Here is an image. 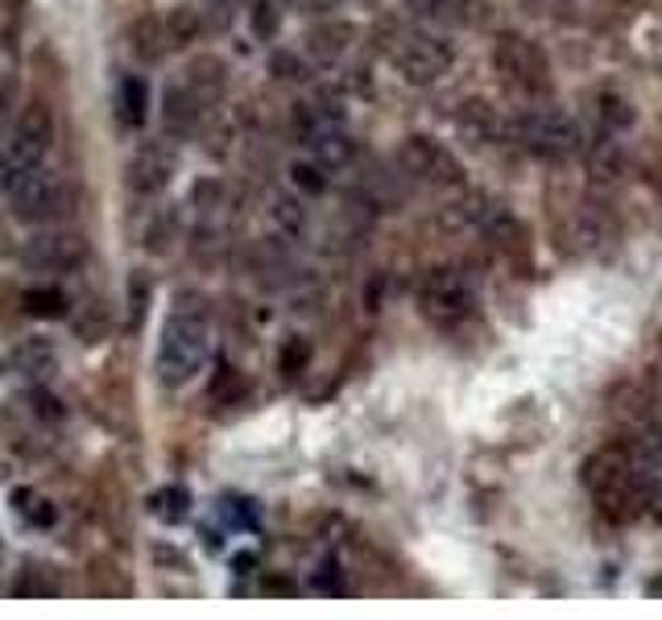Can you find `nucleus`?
I'll return each instance as SVG.
<instances>
[{
    "instance_id": "f257e3e1",
    "label": "nucleus",
    "mask_w": 662,
    "mask_h": 620,
    "mask_svg": "<svg viewBox=\"0 0 662 620\" xmlns=\"http://www.w3.org/2000/svg\"><path fill=\"white\" fill-rule=\"evenodd\" d=\"M207 348H211V331H207V314L199 310H178L162 331L158 343V381L166 389L187 385L195 372L204 369Z\"/></svg>"
},
{
    "instance_id": "f03ea898",
    "label": "nucleus",
    "mask_w": 662,
    "mask_h": 620,
    "mask_svg": "<svg viewBox=\"0 0 662 620\" xmlns=\"http://www.w3.org/2000/svg\"><path fill=\"white\" fill-rule=\"evenodd\" d=\"M580 480L588 484V493L597 496L604 509L638 505L642 500V467L630 459V451L604 447L597 455H588Z\"/></svg>"
},
{
    "instance_id": "7ed1b4c3",
    "label": "nucleus",
    "mask_w": 662,
    "mask_h": 620,
    "mask_svg": "<svg viewBox=\"0 0 662 620\" xmlns=\"http://www.w3.org/2000/svg\"><path fill=\"white\" fill-rule=\"evenodd\" d=\"M514 137L538 157H571L583 145L580 137V124L571 121L568 112L559 108H535V112H521L514 121Z\"/></svg>"
},
{
    "instance_id": "20e7f679",
    "label": "nucleus",
    "mask_w": 662,
    "mask_h": 620,
    "mask_svg": "<svg viewBox=\"0 0 662 620\" xmlns=\"http://www.w3.org/2000/svg\"><path fill=\"white\" fill-rule=\"evenodd\" d=\"M71 211H75V190H71L63 174L33 170L30 183L13 195V216L25 219V224H38V228H50Z\"/></svg>"
},
{
    "instance_id": "39448f33",
    "label": "nucleus",
    "mask_w": 662,
    "mask_h": 620,
    "mask_svg": "<svg viewBox=\"0 0 662 620\" xmlns=\"http://www.w3.org/2000/svg\"><path fill=\"white\" fill-rule=\"evenodd\" d=\"M418 307H423V314L431 323L456 327L476 310V294L473 286H468V278L456 273V269H431L418 281Z\"/></svg>"
},
{
    "instance_id": "423d86ee",
    "label": "nucleus",
    "mask_w": 662,
    "mask_h": 620,
    "mask_svg": "<svg viewBox=\"0 0 662 620\" xmlns=\"http://www.w3.org/2000/svg\"><path fill=\"white\" fill-rule=\"evenodd\" d=\"M452 59H456V50H452V42H443L439 33H411V38H402V46L394 50V62L397 71H402V79L406 83H435V79L452 66Z\"/></svg>"
},
{
    "instance_id": "0eeeda50",
    "label": "nucleus",
    "mask_w": 662,
    "mask_h": 620,
    "mask_svg": "<svg viewBox=\"0 0 662 620\" xmlns=\"http://www.w3.org/2000/svg\"><path fill=\"white\" fill-rule=\"evenodd\" d=\"M87 261V240L80 232H38L21 248V265L33 273H71Z\"/></svg>"
},
{
    "instance_id": "6e6552de",
    "label": "nucleus",
    "mask_w": 662,
    "mask_h": 620,
    "mask_svg": "<svg viewBox=\"0 0 662 620\" xmlns=\"http://www.w3.org/2000/svg\"><path fill=\"white\" fill-rule=\"evenodd\" d=\"M493 59H497V71L505 75V83H514L518 92L542 95L547 87H551L547 62H542L535 42H526V38H501Z\"/></svg>"
},
{
    "instance_id": "1a4fd4ad",
    "label": "nucleus",
    "mask_w": 662,
    "mask_h": 620,
    "mask_svg": "<svg viewBox=\"0 0 662 620\" xmlns=\"http://www.w3.org/2000/svg\"><path fill=\"white\" fill-rule=\"evenodd\" d=\"M54 137H59V121H54V108H50L46 100H33L21 108L13 124V141H9V149L17 157H25L30 166H42V157L54 149Z\"/></svg>"
},
{
    "instance_id": "9d476101",
    "label": "nucleus",
    "mask_w": 662,
    "mask_h": 620,
    "mask_svg": "<svg viewBox=\"0 0 662 620\" xmlns=\"http://www.w3.org/2000/svg\"><path fill=\"white\" fill-rule=\"evenodd\" d=\"M178 170V149L170 141H145L137 154L128 157V190L133 195H162Z\"/></svg>"
},
{
    "instance_id": "9b49d317",
    "label": "nucleus",
    "mask_w": 662,
    "mask_h": 620,
    "mask_svg": "<svg viewBox=\"0 0 662 620\" xmlns=\"http://www.w3.org/2000/svg\"><path fill=\"white\" fill-rule=\"evenodd\" d=\"M397 162H402L406 174H414V178H423L431 186H459V162L443 149L439 141L406 137L402 149H397Z\"/></svg>"
},
{
    "instance_id": "f8f14e48",
    "label": "nucleus",
    "mask_w": 662,
    "mask_h": 620,
    "mask_svg": "<svg viewBox=\"0 0 662 620\" xmlns=\"http://www.w3.org/2000/svg\"><path fill=\"white\" fill-rule=\"evenodd\" d=\"M204 104L195 100L187 83H178V87H166L162 95V124H166V133L170 137H195L199 133V124H204Z\"/></svg>"
},
{
    "instance_id": "ddd939ff",
    "label": "nucleus",
    "mask_w": 662,
    "mask_h": 620,
    "mask_svg": "<svg viewBox=\"0 0 662 620\" xmlns=\"http://www.w3.org/2000/svg\"><path fill=\"white\" fill-rule=\"evenodd\" d=\"M183 83L195 92V100H199L204 108H216L224 100V92H228V66H224L216 54H199V59H190Z\"/></svg>"
},
{
    "instance_id": "4468645a",
    "label": "nucleus",
    "mask_w": 662,
    "mask_h": 620,
    "mask_svg": "<svg viewBox=\"0 0 662 620\" xmlns=\"http://www.w3.org/2000/svg\"><path fill=\"white\" fill-rule=\"evenodd\" d=\"M331 128H344V112L328 104V100H307L294 104V137L302 145H316L319 137H328Z\"/></svg>"
},
{
    "instance_id": "2eb2a0df",
    "label": "nucleus",
    "mask_w": 662,
    "mask_h": 620,
    "mask_svg": "<svg viewBox=\"0 0 662 620\" xmlns=\"http://www.w3.org/2000/svg\"><path fill=\"white\" fill-rule=\"evenodd\" d=\"M116 121L125 128H142L149 121V83L142 75H125L116 87Z\"/></svg>"
},
{
    "instance_id": "dca6fc26",
    "label": "nucleus",
    "mask_w": 662,
    "mask_h": 620,
    "mask_svg": "<svg viewBox=\"0 0 662 620\" xmlns=\"http://www.w3.org/2000/svg\"><path fill=\"white\" fill-rule=\"evenodd\" d=\"M128 50L142 62H158L162 54L170 50V42H166V21L154 13L137 17V21L128 25Z\"/></svg>"
},
{
    "instance_id": "f3484780",
    "label": "nucleus",
    "mask_w": 662,
    "mask_h": 620,
    "mask_svg": "<svg viewBox=\"0 0 662 620\" xmlns=\"http://www.w3.org/2000/svg\"><path fill=\"white\" fill-rule=\"evenodd\" d=\"M162 21H166V42H170V50H190L207 30L204 13H199L195 4H178V9H170Z\"/></svg>"
},
{
    "instance_id": "a211bd4d",
    "label": "nucleus",
    "mask_w": 662,
    "mask_h": 620,
    "mask_svg": "<svg viewBox=\"0 0 662 620\" xmlns=\"http://www.w3.org/2000/svg\"><path fill=\"white\" fill-rule=\"evenodd\" d=\"M348 42H352V25H348V21H323V25L311 30L307 50H311V59L316 62H340Z\"/></svg>"
},
{
    "instance_id": "6ab92c4d",
    "label": "nucleus",
    "mask_w": 662,
    "mask_h": 620,
    "mask_svg": "<svg viewBox=\"0 0 662 620\" xmlns=\"http://www.w3.org/2000/svg\"><path fill=\"white\" fill-rule=\"evenodd\" d=\"M269 224H273V232H282L286 240H299L307 232V207H302L299 195H273L269 199Z\"/></svg>"
},
{
    "instance_id": "aec40b11",
    "label": "nucleus",
    "mask_w": 662,
    "mask_h": 620,
    "mask_svg": "<svg viewBox=\"0 0 662 620\" xmlns=\"http://www.w3.org/2000/svg\"><path fill=\"white\" fill-rule=\"evenodd\" d=\"M311 149H316L319 166H328V170H344V166H352V157H356V141L348 137L344 128H331L328 137H319Z\"/></svg>"
},
{
    "instance_id": "412c9836",
    "label": "nucleus",
    "mask_w": 662,
    "mask_h": 620,
    "mask_svg": "<svg viewBox=\"0 0 662 620\" xmlns=\"http://www.w3.org/2000/svg\"><path fill=\"white\" fill-rule=\"evenodd\" d=\"M459 133H464V141L468 145H480V141L497 137V121H493V112L485 108V104H464V112H459Z\"/></svg>"
},
{
    "instance_id": "4be33fe9",
    "label": "nucleus",
    "mask_w": 662,
    "mask_h": 620,
    "mask_svg": "<svg viewBox=\"0 0 662 620\" xmlns=\"http://www.w3.org/2000/svg\"><path fill=\"white\" fill-rule=\"evenodd\" d=\"M33 170H38V166H30L25 157H17L13 149H4V154H0V199H13L17 190L30 183Z\"/></svg>"
},
{
    "instance_id": "5701e85b",
    "label": "nucleus",
    "mask_w": 662,
    "mask_h": 620,
    "mask_svg": "<svg viewBox=\"0 0 662 620\" xmlns=\"http://www.w3.org/2000/svg\"><path fill=\"white\" fill-rule=\"evenodd\" d=\"M21 307H25V314H33V319H59V314H63L66 310V298L59 294V290H38V286H33V290H25V294H21Z\"/></svg>"
},
{
    "instance_id": "b1692460",
    "label": "nucleus",
    "mask_w": 662,
    "mask_h": 620,
    "mask_svg": "<svg viewBox=\"0 0 662 620\" xmlns=\"http://www.w3.org/2000/svg\"><path fill=\"white\" fill-rule=\"evenodd\" d=\"M290 183L299 186L302 195H323L328 190V166H319L316 157L311 162H294L290 166Z\"/></svg>"
},
{
    "instance_id": "393cba45",
    "label": "nucleus",
    "mask_w": 662,
    "mask_h": 620,
    "mask_svg": "<svg viewBox=\"0 0 662 620\" xmlns=\"http://www.w3.org/2000/svg\"><path fill=\"white\" fill-rule=\"evenodd\" d=\"M13 360H17V369L21 372H33V376H38V372H46L50 364H54V348L42 343V340H25L21 348H17Z\"/></svg>"
},
{
    "instance_id": "a878e982",
    "label": "nucleus",
    "mask_w": 662,
    "mask_h": 620,
    "mask_svg": "<svg viewBox=\"0 0 662 620\" xmlns=\"http://www.w3.org/2000/svg\"><path fill=\"white\" fill-rule=\"evenodd\" d=\"M249 21H252V33L269 42V38L278 33V25H282V13H278V4H273V0H257V4L249 9Z\"/></svg>"
},
{
    "instance_id": "bb28decb",
    "label": "nucleus",
    "mask_w": 662,
    "mask_h": 620,
    "mask_svg": "<svg viewBox=\"0 0 662 620\" xmlns=\"http://www.w3.org/2000/svg\"><path fill=\"white\" fill-rule=\"evenodd\" d=\"M269 75L282 79V83H299V79L307 75V66H302V59L294 50H273V54H269Z\"/></svg>"
},
{
    "instance_id": "cd10ccee",
    "label": "nucleus",
    "mask_w": 662,
    "mask_h": 620,
    "mask_svg": "<svg viewBox=\"0 0 662 620\" xmlns=\"http://www.w3.org/2000/svg\"><path fill=\"white\" fill-rule=\"evenodd\" d=\"M174 236H178V216H158L145 232V245H149V252H166Z\"/></svg>"
},
{
    "instance_id": "c85d7f7f",
    "label": "nucleus",
    "mask_w": 662,
    "mask_h": 620,
    "mask_svg": "<svg viewBox=\"0 0 662 620\" xmlns=\"http://www.w3.org/2000/svg\"><path fill=\"white\" fill-rule=\"evenodd\" d=\"M307 360H311V348L302 340H290L282 348V372L286 376H299L302 369H307Z\"/></svg>"
},
{
    "instance_id": "c756f323",
    "label": "nucleus",
    "mask_w": 662,
    "mask_h": 620,
    "mask_svg": "<svg viewBox=\"0 0 662 620\" xmlns=\"http://www.w3.org/2000/svg\"><path fill=\"white\" fill-rule=\"evenodd\" d=\"M204 4H207V13H204L207 25H211V30H224V25L232 21V13H237L240 0H204Z\"/></svg>"
},
{
    "instance_id": "7c9ffc66",
    "label": "nucleus",
    "mask_w": 662,
    "mask_h": 620,
    "mask_svg": "<svg viewBox=\"0 0 662 620\" xmlns=\"http://www.w3.org/2000/svg\"><path fill=\"white\" fill-rule=\"evenodd\" d=\"M604 121H609V124H621V128H625V124L633 121L630 104H625V100H617V95H604Z\"/></svg>"
},
{
    "instance_id": "2f4dec72",
    "label": "nucleus",
    "mask_w": 662,
    "mask_h": 620,
    "mask_svg": "<svg viewBox=\"0 0 662 620\" xmlns=\"http://www.w3.org/2000/svg\"><path fill=\"white\" fill-rule=\"evenodd\" d=\"M406 4H411L414 13L431 17V13H435V9H439V4H443V0H406Z\"/></svg>"
},
{
    "instance_id": "473e14b6",
    "label": "nucleus",
    "mask_w": 662,
    "mask_h": 620,
    "mask_svg": "<svg viewBox=\"0 0 662 620\" xmlns=\"http://www.w3.org/2000/svg\"><path fill=\"white\" fill-rule=\"evenodd\" d=\"M302 4H307L311 13H331V9L340 4V0H302Z\"/></svg>"
}]
</instances>
